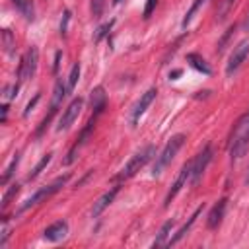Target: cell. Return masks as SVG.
<instances>
[{"mask_svg": "<svg viewBox=\"0 0 249 249\" xmlns=\"http://www.w3.org/2000/svg\"><path fill=\"white\" fill-rule=\"evenodd\" d=\"M82 107H84V99H82V97H74V99L68 103V107L62 111V115H60V119H58V124H56V130H66V128L78 119Z\"/></svg>", "mask_w": 249, "mask_h": 249, "instance_id": "8", "label": "cell"}, {"mask_svg": "<svg viewBox=\"0 0 249 249\" xmlns=\"http://www.w3.org/2000/svg\"><path fill=\"white\" fill-rule=\"evenodd\" d=\"M202 208H204V204H200V206H198V208H196V210H195V212L191 214V218H189V220H187V222H185V224H183V226H181V228L177 230V233L169 237V241H167V247H171V245L179 243V241H181V239H183V237L187 235V231H189V230L193 228V224L196 222V218H198V216L202 214Z\"/></svg>", "mask_w": 249, "mask_h": 249, "instance_id": "14", "label": "cell"}, {"mask_svg": "<svg viewBox=\"0 0 249 249\" xmlns=\"http://www.w3.org/2000/svg\"><path fill=\"white\" fill-rule=\"evenodd\" d=\"M191 171H193V160H191V161H187V163L181 167V171H179V175H177L175 183L171 185V189H169V191H167V195H165L163 206H169V204H171V200L179 195V191L187 185V181H191Z\"/></svg>", "mask_w": 249, "mask_h": 249, "instance_id": "7", "label": "cell"}, {"mask_svg": "<svg viewBox=\"0 0 249 249\" xmlns=\"http://www.w3.org/2000/svg\"><path fill=\"white\" fill-rule=\"evenodd\" d=\"M212 160V148L210 146H204L198 156L193 160V171H191V183H198V179L202 177V173L206 171V165L210 163Z\"/></svg>", "mask_w": 249, "mask_h": 249, "instance_id": "10", "label": "cell"}, {"mask_svg": "<svg viewBox=\"0 0 249 249\" xmlns=\"http://www.w3.org/2000/svg\"><path fill=\"white\" fill-rule=\"evenodd\" d=\"M39 97H41V95H39V93H37V95H35V97H33V99H31V101H29V103H27V107H25V111H23V117H27V115H29V113H31V109H33V107H35V103H37V101H39Z\"/></svg>", "mask_w": 249, "mask_h": 249, "instance_id": "32", "label": "cell"}, {"mask_svg": "<svg viewBox=\"0 0 249 249\" xmlns=\"http://www.w3.org/2000/svg\"><path fill=\"white\" fill-rule=\"evenodd\" d=\"M12 2H14V4H16V6H18V4H19V2H21V0H12Z\"/></svg>", "mask_w": 249, "mask_h": 249, "instance_id": "38", "label": "cell"}, {"mask_svg": "<svg viewBox=\"0 0 249 249\" xmlns=\"http://www.w3.org/2000/svg\"><path fill=\"white\" fill-rule=\"evenodd\" d=\"M185 140H187L185 134H173V136L167 140V144L163 146V150H161V152L156 156V160H154V165H152V175H154V177H158V175L163 173V169L173 161V158L177 156V152L181 150V146L185 144Z\"/></svg>", "mask_w": 249, "mask_h": 249, "instance_id": "2", "label": "cell"}, {"mask_svg": "<svg viewBox=\"0 0 249 249\" xmlns=\"http://www.w3.org/2000/svg\"><path fill=\"white\" fill-rule=\"evenodd\" d=\"M247 148H249V111L243 113L231 128L230 144H228V152H230L231 161L243 158Z\"/></svg>", "mask_w": 249, "mask_h": 249, "instance_id": "1", "label": "cell"}, {"mask_svg": "<svg viewBox=\"0 0 249 249\" xmlns=\"http://www.w3.org/2000/svg\"><path fill=\"white\" fill-rule=\"evenodd\" d=\"M16 8L25 16V19H33V14H35V12H33V2H31V0H21Z\"/></svg>", "mask_w": 249, "mask_h": 249, "instance_id": "24", "label": "cell"}, {"mask_svg": "<svg viewBox=\"0 0 249 249\" xmlns=\"http://www.w3.org/2000/svg\"><path fill=\"white\" fill-rule=\"evenodd\" d=\"M18 88H19V82L18 84H12V86H6L4 88V99L8 101V99H14L16 95H18Z\"/></svg>", "mask_w": 249, "mask_h": 249, "instance_id": "28", "label": "cell"}, {"mask_svg": "<svg viewBox=\"0 0 249 249\" xmlns=\"http://www.w3.org/2000/svg\"><path fill=\"white\" fill-rule=\"evenodd\" d=\"M66 233H68V224H66L64 220H58V222L51 224L49 228H45L43 237H45L47 241H60V239L66 237Z\"/></svg>", "mask_w": 249, "mask_h": 249, "instance_id": "15", "label": "cell"}, {"mask_svg": "<svg viewBox=\"0 0 249 249\" xmlns=\"http://www.w3.org/2000/svg\"><path fill=\"white\" fill-rule=\"evenodd\" d=\"M245 183L249 185V169H247V175H245Z\"/></svg>", "mask_w": 249, "mask_h": 249, "instance_id": "36", "label": "cell"}, {"mask_svg": "<svg viewBox=\"0 0 249 249\" xmlns=\"http://www.w3.org/2000/svg\"><path fill=\"white\" fill-rule=\"evenodd\" d=\"M58 62H60V51L54 54V66H53V70H54V72L58 70Z\"/></svg>", "mask_w": 249, "mask_h": 249, "instance_id": "35", "label": "cell"}, {"mask_svg": "<svg viewBox=\"0 0 249 249\" xmlns=\"http://www.w3.org/2000/svg\"><path fill=\"white\" fill-rule=\"evenodd\" d=\"M156 4H158V0H146V6H144V12H142V16H144V18H150V14L154 12Z\"/></svg>", "mask_w": 249, "mask_h": 249, "instance_id": "31", "label": "cell"}, {"mask_svg": "<svg viewBox=\"0 0 249 249\" xmlns=\"http://www.w3.org/2000/svg\"><path fill=\"white\" fill-rule=\"evenodd\" d=\"M51 160H53V154H51V152H49V154H45V156L39 160V163L33 167V171L27 175V179H29V181H31V179H35V177H37V175H39V173H41V171L51 163Z\"/></svg>", "mask_w": 249, "mask_h": 249, "instance_id": "20", "label": "cell"}, {"mask_svg": "<svg viewBox=\"0 0 249 249\" xmlns=\"http://www.w3.org/2000/svg\"><path fill=\"white\" fill-rule=\"evenodd\" d=\"M173 226H175V220H167V222H163V226L160 228V231H158V235H156L152 247H163V245H167Z\"/></svg>", "mask_w": 249, "mask_h": 249, "instance_id": "17", "label": "cell"}, {"mask_svg": "<svg viewBox=\"0 0 249 249\" xmlns=\"http://www.w3.org/2000/svg\"><path fill=\"white\" fill-rule=\"evenodd\" d=\"M2 47H4V53L6 54H14V51H16V39H14V35H12V31L10 29H2Z\"/></svg>", "mask_w": 249, "mask_h": 249, "instance_id": "19", "label": "cell"}, {"mask_svg": "<svg viewBox=\"0 0 249 249\" xmlns=\"http://www.w3.org/2000/svg\"><path fill=\"white\" fill-rule=\"evenodd\" d=\"M70 179V175H62V177H56L51 185H47V187H43V189H39V191H35L29 198H25L23 200V204L19 206V212H25V210H29L31 206H35V204H39V202H43V200H47L49 196H53L54 193H58L64 185H66V181Z\"/></svg>", "mask_w": 249, "mask_h": 249, "instance_id": "4", "label": "cell"}, {"mask_svg": "<svg viewBox=\"0 0 249 249\" xmlns=\"http://www.w3.org/2000/svg\"><path fill=\"white\" fill-rule=\"evenodd\" d=\"M226 208H228V198H226V196H224V198H220V200L210 208L208 218H206V226H208L210 230H216V228L222 224L224 214H226Z\"/></svg>", "mask_w": 249, "mask_h": 249, "instance_id": "12", "label": "cell"}, {"mask_svg": "<svg viewBox=\"0 0 249 249\" xmlns=\"http://www.w3.org/2000/svg\"><path fill=\"white\" fill-rule=\"evenodd\" d=\"M78 78H80V64L76 62V64H72V68H70V74H68V82H66V88H68V93L76 88V84H78Z\"/></svg>", "mask_w": 249, "mask_h": 249, "instance_id": "22", "label": "cell"}, {"mask_svg": "<svg viewBox=\"0 0 249 249\" xmlns=\"http://www.w3.org/2000/svg\"><path fill=\"white\" fill-rule=\"evenodd\" d=\"M245 27H247V31H249V16H247V21H245Z\"/></svg>", "mask_w": 249, "mask_h": 249, "instance_id": "37", "label": "cell"}, {"mask_svg": "<svg viewBox=\"0 0 249 249\" xmlns=\"http://www.w3.org/2000/svg\"><path fill=\"white\" fill-rule=\"evenodd\" d=\"M18 163H19V152H18V154H14L12 161L8 163V167H6V171H4V175H2V179H0V183H2V185H6V183L10 181V177L14 175L16 167H18Z\"/></svg>", "mask_w": 249, "mask_h": 249, "instance_id": "21", "label": "cell"}, {"mask_svg": "<svg viewBox=\"0 0 249 249\" xmlns=\"http://www.w3.org/2000/svg\"><path fill=\"white\" fill-rule=\"evenodd\" d=\"M18 193H19V185H18V183H14V185L4 193V196H2V208H6V206L10 204V200H12Z\"/></svg>", "mask_w": 249, "mask_h": 249, "instance_id": "25", "label": "cell"}, {"mask_svg": "<svg viewBox=\"0 0 249 249\" xmlns=\"http://www.w3.org/2000/svg\"><path fill=\"white\" fill-rule=\"evenodd\" d=\"M68 21H70V10H64L62 19H60V35H66V31H68Z\"/></svg>", "mask_w": 249, "mask_h": 249, "instance_id": "29", "label": "cell"}, {"mask_svg": "<svg viewBox=\"0 0 249 249\" xmlns=\"http://www.w3.org/2000/svg\"><path fill=\"white\" fill-rule=\"evenodd\" d=\"M152 158H156V146L154 144H148V146H144L142 150H138L124 165H123V169L119 171V175H117V179L119 181H124V179H130L132 175H136Z\"/></svg>", "mask_w": 249, "mask_h": 249, "instance_id": "3", "label": "cell"}, {"mask_svg": "<svg viewBox=\"0 0 249 249\" xmlns=\"http://www.w3.org/2000/svg\"><path fill=\"white\" fill-rule=\"evenodd\" d=\"M156 95H158V89L156 88H150V89H146L142 95H140V99L136 101V105L132 107V111H130V124L134 126L136 123H138V119L146 113V109L152 105V101L156 99Z\"/></svg>", "mask_w": 249, "mask_h": 249, "instance_id": "9", "label": "cell"}, {"mask_svg": "<svg viewBox=\"0 0 249 249\" xmlns=\"http://www.w3.org/2000/svg\"><path fill=\"white\" fill-rule=\"evenodd\" d=\"M247 56H249V39H243V41H239V43L233 47V51H231V54H230V60H228V64H226V74L231 76L233 72H237L239 66L245 62Z\"/></svg>", "mask_w": 249, "mask_h": 249, "instance_id": "6", "label": "cell"}, {"mask_svg": "<svg viewBox=\"0 0 249 249\" xmlns=\"http://www.w3.org/2000/svg\"><path fill=\"white\" fill-rule=\"evenodd\" d=\"M37 64H39V51H37V47H31V49L25 53V56L21 58V62H19V68H18V82H25V80L33 78L35 72H37Z\"/></svg>", "mask_w": 249, "mask_h": 249, "instance_id": "5", "label": "cell"}, {"mask_svg": "<svg viewBox=\"0 0 249 249\" xmlns=\"http://www.w3.org/2000/svg\"><path fill=\"white\" fill-rule=\"evenodd\" d=\"M95 119H97V117L93 115V117H91V121H89V123L86 124V128H84V130L80 132L78 140L74 142V146H72V148L68 150V154H66V158H64V165H70V163H72V161L76 160V152H78V150H80V148H82V146L86 144V138H88V136L91 134V130H93V124H95Z\"/></svg>", "mask_w": 249, "mask_h": 249, "instance_id": "11", "label": "cell"}, {"mask_svg": "<svg viewBox=\"0 0 249 249\" xmlns=\"http://www.w3.org/2000/svg\"><path fill=\"white\" fill-rule=\"evenodd\" d=\"M233 2H235V0H226V2H224V8H222V18L228 14V10L233 6Z\"/></svg>", "mask_w": 249, "mask_h": 249, "instance_id": "33", "label": "cell"}, {"mask_svg": "<svg viewBox=\"0 0 249 249\" xmlns=\"http://www.w3.org/2000/svg\"><path fill=\"white\" fill-rule=\"evenodd\" d=\"M119 2H123V0H113V4H119Z\"/></svg>", "mask_w": 249, "mask_h": 249, "instance_id": "39", "label": "cell"}, {"mask_svg": "<svg viewBox=\"0 0 249 249\" xmlns=\"http://www.w3.org/2000/svg\"><path fill=\"white\" fill-rule=\"evenodd\" d=\"M103 8H105V0H91V2H89V10H91V16H93L95 19L101 18Z\"/></svg>", "mask_w": 249, "mask_h": 249, "instance_id": "26", "label": "cell"}, {"mask_svg": "<svg viewBox=\"0 0 249 249\" xmlns=\"http://www.w3.org/2000/svg\"><path fill=\"white\" fill-rule=\"evenodd\" d=\"M113 23H115L113 19H111V21H107V23H103V25H101V27H99V29L95 31V35H93V41H95V43H97V41H101V39H103V37H105V35H107V33L111 31Z\"/></svg>", "mask_w": 249, "mask_h": 249, "instance_id": "27", "label": "cell"}, {"mask_svg": "<svg viewBox=\"0 0 249 249\" xmlns=\"http://www.w3.org/2000/svg\"><path fill=\"white\" fill-rule=\"evenodd\" d=\"M105 103H107L105 89H103L101 86L93 88V89H91V93H89V105H91V109H93V115H95V117H99V115H101V111L105 109Z\"/></svg>", "mask_w": 249, "mask_h": 249, "instance_id": "16", "label": "cell"}, {"mask_svg": "<svg viewBox=\"0 0 249 249\" xmlns=\"http://www.w3.org/2000/svg\"><path fill=\"white\" fill-rule=\"evenodd\" d=\"M6 119H8V105L4 103V105H2V119H0V121L6 123Z\"/></svg>", "mask_w": 249, "mask_h": 249, "instance_id": "34", "label": "cell"}, {"mask_svg": "<svg viewBox=\"0 0 249 249\" xmlns=\"http://www.w3.org/2000/svg\"><path fill=\"white\" fill-rule=\"evenodd\" d=\"M8 237H10V228H8L6 220H4V224H2V237H0V247H4V245L8 243Z\"/></svg>", "mask_w": 249, "mask_h": 249, "instance_id": "30", "label": "cell"}, {"mask_svg": "<svg viewBox=\"0 0 249 249\" xmlns=\"http://www.w3.org/2000/svg\"><path fill=\"white\" fill-rule=\"evenodd\" d=\"M187 62L195 68V70H198V72H202V74H212V70H210V66L206 64V60L200 56V54H196V53H189L187 54Z\"/></svg>", "mask_w": 249, "mask_h": 249, "instance_id": "18", "label": "cell"}, {"mask_svg": "<svg viewBox=\"0 0 249 249\" xmlns=\"http://www.w3.org/2000/svg\"><path fill=\"white\" fill-rule=\"evenodd\" d=\"M117 193H119V185H115L113 189H109L107 193H103L95 202H93V208H91V216L93 218H97V216H101L103 214V210L115 200V196H117Z\"/></svg>", "mask_w": 249, "mask_h": 249, "instance_id": "13", "label": "cell"}, {"mask_svg": "<svg viewBox=\"0 0 249 249\" xmlns=\"http://www.w3.org/2000/svg\"><path fill=\"white\" fill-rule=\"evenodd\" d=\"M204 2H206V0H195V2L191 4V8L187 10V14H185V18H183V21H181V25H183V27H187V25L191 23V19H193V16H195V14L198 12V8H200V6L204 4Z\"/></svg>", "mask_w": 249, "mask_h": 249, "instance_id": "23", "label": "cell"}]
</instances>
